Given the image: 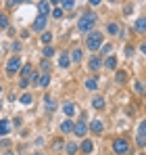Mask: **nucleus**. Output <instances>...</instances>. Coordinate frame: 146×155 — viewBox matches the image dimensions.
Masks as SVG:
<instances>
[{
    "label": "nucleus",
    "instance_id": "nucleus-1",
    "mask_svg": "<svg viewBox=\"0 0 146 155\" xmlns=\"http://www.w3.org/2000/svg\"><path fill=\"white\" fill-rule=\"evenodd\" d=\"M94 23H96V15L86 13V15H81V17H79L77 27H79V31H90V29L94 27Z\"/></svg>",
    "mask_w": 146,
    "mask_h": 155
},
{
    "label": "nucleus",
    "instance_id": "nucleus-2",
    "mask_svg": "<svg viewBox=\"0 0 146 155\" xmlns=\"http://www.w3.org/2000/svg\"><path fill=\"white\" fill-rule=\"evenodd\" d=\"M102 44V34L100 31H90L88 38H86V46L90 51H98V46Z\"/></svg>",
    "mask_w": 146,
    "mask_h": 155
},
{
    "label": "nucleus",
    "instance_id": "nucleus-3",
    "mask_svg": "<svg viewBox=\"0 0 146 155\" xmlns=\"http://www.w3.org/2000/svg\"><path fill=\"white\" fill-rule=\"evenodd\" d=\"M113 151L119 153V155L129 153V143H127L125 138H115V140H113Z\"/></svg>",
    "mask_w": 146,
    "mask_h": 155
},
{
    "label": "nucleus",
    "instance_id": "nucleus-4",
    "mask_svg": "<svg viewBox=\"0 0 146 155\" xmlns=\"http://www.w3.org/2000/svg\"><path fill=\"white\" fill-rule=\"evenodd\" d=\"M19 67H21V59H19V57H11V59L6 61V67H4V69H6L8 76H15V74L19 71Z\"/></svg>",
    "mask_w": 146,
    "mask_h": 155
},
{
    "label": "nucleus",
    "instance_id": "nucleus-5",
    "mask_svg": "<svg viewBox=\"0 0 146 155\" xmlns=\"http://www.w3.org/2000/svg\"><path fill=\"white\" fill-rule=\"evenodd\" d=\"M73 132L77 134V136H86V132H88V126H86V122L81 120V122H77L75 126H73Z\"/></svg>",
    "mask_w": 146,
    "mask_h": 155
},
{
    "label": "nucleus",
    "instance_id": "nucleus-6",
    "mask_svg": "<svg viewBox=\"0 0 146 155\" xmlns=\"http://www.w3.org/2000/svg\"><path fill=\"white\" fill-rule=\"evenodd\" d=\"M44 27H46V17H44V15L36 17V21H33V29H36V31H44Z\"/></svg>",
    "mask_w": 146,
    "mask_h": 155
},
{
    "label": "nucleus",
    "instance_id": "nucleus-7",
    "mask_svg": "<svg viewBox=\"0 0 146 155\" xmlns=\"http://www.w3.org/2000/svg\"><path fill=\"white\" fill-rule=\"evenodd\" d=\"M88 69H90V71H96V69H100V59H98V57H92V59L88 61Z\"/></svg>",
    "mask_w": 146,
    "mask_h": 155
},
{
    "label": "nucleus",
    "instance_id": "nucleus-8",
    "mask_svg": "<svg viewBox=\"0 0 146 155\" xmlns=\"http://www.w3.org/2000/svg\"><path fill=\"white\" fill-rule=\"evenodd\" d=\"M8 130H11V122L8 120H0V136H4Z\"/></svg>",
    "mask_w": 146,
    "mask_h": 155
},
{
    "label": "nucleus",
    "instance_id": "nucleus-9",
    "mask_svg": "<svg viewBox=\"0 0 146 155\" xmlns=\"http://www.w3.org/2000/svg\"><path fill=\"white\" fill-rule=\"evenodd\" d=\"M90 130H92V132H96V134H100V132H102V122H100V120H92Z\"/></svg>",
    "mask_w": 146,
    "mask_h": 155
},
{
    "label": "nucleus",
    "instance_id": "nucleus-10",
    "mask_svg": "<svg viewBox=\"0 0 146 155\" xmlns=\"http://www.w3.org/2000/svg\"><path fill=\"white\" fill-rule=\"evenodd\" d=\"M92 149H94V143L92 140H84L81 143V151L84 153H92Z\"/></svg>",
    "mask_w": 146,
    "mask_h": 155
},
{
    "label": "nucleus",
    "instance_id": "nucleus-11",
    "mask_svg": "<svg viewBox=\"0 0 146 155\" xmlns=\"http://www.w3.org/2000/svg\"><path fill=\"white\" fill-rule=\"evenodd\" d=\"M29 74H31V67H29V63L21 67V80H27L29 82Z\"/></svg>",
    "mask_w": 146,
    "mask_h": 155
},
{
    "label": "nucleus",
    "instance_id": "nucleus-12",
    "mask_svg": "<svg viewBox=\"0 0 146 155\" xmlns=\"http://www.w3.org/2000/svg\"><path fill=\"white\" fill-rule=\"evenodd\" d=\"M86 88H88V90H96V88H98V80H96V78L86 80Z\"/></svg>",
    "mask_w": 146,
    "mask_h": 155
},
{
    "label": "nucleus",
    "instance_id": "nucleus-13",
    "mask_svg": "<svg viewBox=\"0 0 146 155\" xmlns=\"http://www.w3.org/2000/svg\"><path fill=\"white\" fill-rule=\"evenodd\" d=\"M104 67H109V69H115V67H117V59H115V57L111 54V57H109V59L104 61Z\"/></svg>",
    "mask_w": 146,
    "mask_h": 155
},
{
    "label": "nucleus",
    "instance_id": "nucleus-14",
    "mask_svg": "<svg viewBox=\"0 0 146 155\" xmlns=\"http://www.w3.org/2000/svg\"><path fill=\"white\" fill-rule=\"evenodd\" d=\"M48 84H50V76H48V74H44L42 78H38V86H42V88H46Z\"/></svg>",
    "mask_w": 146,
    "mask_h": 155
},
{
    "label": "nucleus",
    "instance_id": "nucleus-15",
    "mask_svg": "<svg viewBox=\"0 0 146 155\" xmlns=\"http://www.w3.org/2000/svg\"><path fill=\"white\" fill-rule=\"evenodd\" d=\"M38 8H40V15H44V17H46V15L50 13V6H48V2H40V4H38Z\"/></svg>",
    "mask_w": 146,
    "mask_h": 155
},
{
    "label": "nucleus",
    "instance_id": "nucleus-16",
    "mask_svg": "<svg viewBox=\"0 0 146 155\" xmlns=\"http://www.w3.org/2000/svg\"><path fill=\"white\" fill-rule=\"evenodd\" d=\"M61 132H73V122L65 120V122L61 124Z\"/></svg>",
    "mask_w": 146,
    "mask_h": 155
},
{
    "label": "nucleus",
    "instance_id": "nucleus-17",
    "mask_svg": "<svg viewBox=\"0 0 146 155\" xmlns=\"http://www.w3.org/2000/svg\"><path fill=\"white\" fill-rule=\"evenodd\" d=\"M106 31H109L111 36H117V34H119V25H117V23H109V25H106Z\"/></svg>",
    "mask_w": 146,
    "mask_h": 155
},
{
    "label": "nucleus",
    "instance_id": "nucleus-18",
    "mask_svg": "<svg viewBox=\"0 0 146 155\" xmlns=\"http://www.w3.org/2000/svg\"><path fill=\"white\" fill-rule=\"evenodd\" d=\"M69 61H71V59H69V57H67L65 52H63V54L59 57V65H61V67H69Z\"/></svg>",
    "mask_w": 146,
    "mask_h": 155
},
{
    "label": "nucleus",
    "instance_id": "nucleus-19",
    "mask_svg": "<svg viewBox=\"0 0 146 155\" xmlns=\"http://www.w3.org/2000/svg\"><path fill=\"white\" fill-rule=\"evenodd\" d=\"M136 31H140V34L146 31V19H138L136 21Z\"/></svg>",
    "mask_w": 146,
    "mask_h": 155
},
{
    "label": "nucleus",
    "instance_id": "nucleus-20",
    "mask_svg": "<svg viewBox=\"0 0 146 155\" xmlns=\"http://www.w3.org/2000/svg\"><path fill=\"white\" fill-rule=\"evenodd\" d=\"M92 105H94L96 109H104V99H102V97H94Z\"/></svg>",
    "mask_w": 146,
    "mask_h": 155
},
{
    "label": "nucleus",
    "instance_id": "nucleus-21",
    "mask_svg": "<svg viewBox=\"0 0 146 155\" xmlns=\"http://www.w3.org/2000/svg\"><path fill=\"white\" fill-rule=\"evenodd\" d=\"M46 109H48V111H54V109H56V101H54L52 97L46 99Z\"/></svg>",
    "mask_w": 146,
    "mask_h": 155
},
{
    "label": "nucleus",
    "instance_id": "nucleus-22",
    "mask_svg": "<svg viewBox=\"0 0 146 155\" xmlns=\"http://www.w3.org/2000/svg\"><path fill=\"white\" fill-rule=\"evenodd\" d=\"M71 59L75 61V63H79V61H81V51H79V48H75V51L71 52Z\"/></svg>",
    "mask_w": 146,
    "mask_h": 155
},
{
    "label": "nucleus",
    "instance_id": "nucleus-23",
    "mask_svg": "<svg viewBox=\"0 0 146 155\" xmlns=\"http://www.w3.org/2000/svg\"><path fill=\"white\" fill-rule=\"evenodd\" d=\"M63 111H65L67 115H73V113H75V107H73L71 103H67V105H63Z\"/></svg>",
    "mask_w": 146,
    "mask_h": 155
},
{
    "label": "nucleus",
    "instance_id": "nucleus-24",
    "mask_svg": "<svg viewBox=\"0 0 146 155\" xmlns=\"http://www.w3.org/2000/svg\"><path fill=\"white\" fill-rule=\"evenodd\" d=\"M75 151H77V145H75V143H69V145H67V153L73 155Z\"/></svg>",
    "mask_w": 146,
    "mask_h": 155
},
{
    "label": "nucleus",
    "instance_id": "nucleus-25",
    "mask_svg": "<svg viewBox=\"0 0 146 155\" xmlns=\"http://www.w3.org/2000/svg\"><path fill=\"white\" fill-rule=\"evenodd\" d=\"M31 101H33L31 94H23V97H21V103H23V105H31Z\"/></svg>",
    "mask_w": 146,
    "mask_h": 155
},
{
    "label": "nucleus",
    "instance_id": "nucleus-26",
    "mask_svg": "<svg viewBox=\"0 0 146 155\" xmlns=\"http://www.w3.org/2000/svg\"><path fill=\"white\" fill-rule=\"evenodd\" d=\"M125 80H127V74H125V71H119V74H117V82H119V84H123Z\"/></svg>",
    "mask_w": 146,
    "mask_h": 155
},
{
    "label": "nucleus",
    "instance_id": "nucleus-27",
    "mask_svg": "<svg viewBox=\"0 0 146 155\" xmlns=\"http://www.w3.org/2000/svg\"><path fill=\"white\" fill-rule=\"evenodd\" d=\"M0 27H8V17L6 15H0Z\"/></svg>",
    "mask_w": 146,
    "mask_h": 155
},
{
    "label": "nucleus",
    "instance_id": "nucleus-28",
    "mask_svg": "<svg viewBox=\"0 0 146 155\" xmlns=\"http://www.w3.org/2000/svg\"><path fill=\"white\" fill-rule=\"evenodd\" d=\"M123 52H125V57H127V59H129V57H132V54H134V48H132V46H129V44H125V48H123Z\"/></svg>",
    "mask_w": 146,
    "mask_h": 155
},
{
    "label": "nucleus",
    "instance_id": "nucleus-29",
    "mask_svg": "<svg viewBox=\"0 0 146 155\" xmlns=\"http://www.w3.org/2000/svg\"><path fill=\"white\" fill-rule=\"evenodd\" d=\"M138 145L140 147H146V134H138Z\"/></svg>",
    "mask_w": 146,
    "mask_h": 155
},
{
    "label": "nucleus",
    "instance_id": "nucleus-30",
    "mask_svg": "<svg viewBox=\"0 0 146 155\" xmlns=\"http://www.w3.org/2000/svg\"><path fill=\"white\" fill-rule=\"evenodd\" d=\"M52 17H54V19H61V17H63V8H54V11H52Z\"/></svg>",
    "mask_w": 146,
    "mask_h": 155
},
{
    "label": "nucleus",
    "instance_id": "nucleus-31",
    "mask_svg": "<svg viewBox=\"0 0 146 155\" xmlns=\"http://www.w3.org/2000/svg\"><path fill=\"white\" fill-rule=\"evenodd\" d=\"M40 67H42V71H48L50 63H48V61H46V59H42V63H40Z\"/></svg>",
    "mask_w": 146,
    "mask_h": 155
},
{
    "label": "nucleus",
    "instance_id": "nucleus-32",
    "mask_svg": "<svg viewBox=\"0 0 146 155\" xmlns=\"http://www.w3.org/2000/svg\"><path fill=\"white\" fill-rule=\"evenodd\" d=\"M44 54H46V57H52V54H54V48H52V46H46V48H44Z\"/></svg>",
    "mask_w": 146,
    "mask_h": 155
},
{
    "label": "nucleus",
    "instance_id": "nucleus-33",
    "mask_svg": "<svg viewBox=\"0 0 146 155\" xmlns=\"http://www.w3.org/2000/svg\"><path fill=\"white\" fill-rule=\"evenodd\" d=\"M50 40H52V36H50V34H42V42H44V44H48Z\"/></svg>",
    "mask_w": 146,
    "mask_h": 155
},
{
    "label": "nucleus",
    "instance_id": "nucleus-34",
    "mask_svg": "<svg viewBox=\"0 0 146 155\" xmlns=\"http://www.w3.org/2000/svg\"><path fill=\"white\" fill-rule=\"evenodd\" d=\"M111 51H113L111 44H104V46H102V52H104V54H111Z\"/></svg>",
    "mask_w": 146,
    "mask_h": 155
},
{
    "label": "nucleus",
    "instance_id": "nucleus-35",
    "mask_svg": "<svg viewBox=\"0 0 146 155\" xmlns=\"http://www.w3.org/2000/svg\"><path fill=\"white\" fill-rule=\"evenodd\" d=\"M63 8H73V0H63Z\"/></svg>",
    "mask_w": 146,
    "mask_h": 155
},
{
    "label": "nucleus",
    "instance_id": "nucleus-36",
    "mask_svg": "<svg viewBox=\"0 0 146 155\" xmlns=\"http://www.w3.org/2000/svg\"><path fill=\"white\" fill-rule=\"evenodd\" d=\"M134 88H136V92H144V86H142L140 82H136V84H134Z\"/></svg>",
    "mask_w": 146,
    "mask_h": 155
},
{
    "label": "nucleus",
    "instance_id": "nucleus-37",
    "mask_svg": "<svg viewBox=\"0 0 146 155\" xmlns=\"http://www.w3.org/2000/svg\"><path fill=\"white\" fill-rule=\"evenodd\" d=\"M138 134H146V122L140 124V128H138Z\"/></svg>",
    "mask_w": 146,
    "mask_h": 155
},
{
    "label": "nucleus",
    "instance_id": "nucleus-38",
    "mask_svg": "<svg viewBox=\"0 0 146 155\" xmlns=\"http://www.w3.org/2000/svg\"><path fill=\"white\" fill-rule=\"evenodd\" d=\"M38 74H29V82H33V84H36V82H38Z\"/></svg>",
    "mask_w": 146,
    "mask_h": 155
},
{
    "label": "nucleus",
    "instance_id": "nucleus-39",
    "mask_svg": "<svg viewBox=\"0 0 146 155\" xmlns=\"http://www.w3.org/2000/svg\"><path fill=\"white\" fill-rule=\"evenodd\" d=\"M123 11H125V15H129V13H132V11H134V6H132V4H127V6H125V8H123Z\"/></svg>",
    "mask_w": 146,
    "mask_h": 155
},
{
    "label": "nucleus",
    "instance_id": "nucleus-40",
    "mask_svg": "<svg viewBox=\"0 0 146 155\" xmlns=\"http://www.w3.org/2000/svg\"><path fill=\"white\" fill-rule=\"evenodd\" d=\"M17 2H27V0H8V4H17Z\"/></svg>",
    "mask_w": 146,
    "mask_h": 155
},
{
    "label": "nucleus",
    "instance_id": "nucleus-41",
    "mask_svg": "<svg viewBox=\"0 0 146 155\" xmlns=\"http://www.w3.org/2000/svg\"><path fill=\"white\" fill-rule=\"evenodd\" d=\"M88 2H90V4H94V6H96V4H100V0H88Z\"/></svg>",
    "mask_w": 146,
    "mask_h": 155
},
{
    "label": "nucleus",
    "instance_id": "nucleus-42",
    "mask_svg": "<svg viewBox=\"0 0 146 155\" xmlns=\"http://www.w3.org/2000/svg\"><path fill=\"white\" fill-rule=\"evenodd\" d=\"M140 51H142V52H144V54H146V42H144V44H142V46H140Z\"/></svg>",
    "mask_w": 146,
    "mask_h": 155
},
{
    "label": "nucleus",
    "instance_id": "nucleus-43",
    "mask_svg": "<svg viewBox=\"0 0 146 155\" xmlns=\"http://www.w3.org/2000/svg\"><path fill=\"white\" fill-rule=\"evenodd\" d=\"M50 2H52V4H59V2H61V0H50Z\"/></svg>",
    "mask_w": 146,
    "mask_h": 155
},
{
    "label": "nucleus",
    "instance_id": "nucleus-44",
    "mask_svg": "<svg viewBox=\"0 0 146 155\" xmlns=\"http://www.w3.org/2000/svg\"><path fill=\"white\" fill-rule=\"evenodd\" d=\"M109 2H117V0H109Z\"/></svg>",
    "mask_w": 146,
    "mask_h": 155
},
{
    "label": "nucleus",
    "instance_id": "nucleus-45",
    "mask_svg": "<svg viewBox=\"0 0 146 155\" xmlns=\"http://www.w3.org/2000/svg\"><path fill=\"white\" fill-rule=\"evenodd\" d=\"M33 155H42V153H33Z\"/></svg>",
    "mask_w": 146,
    "mask_h": 155
}]
</instances>
